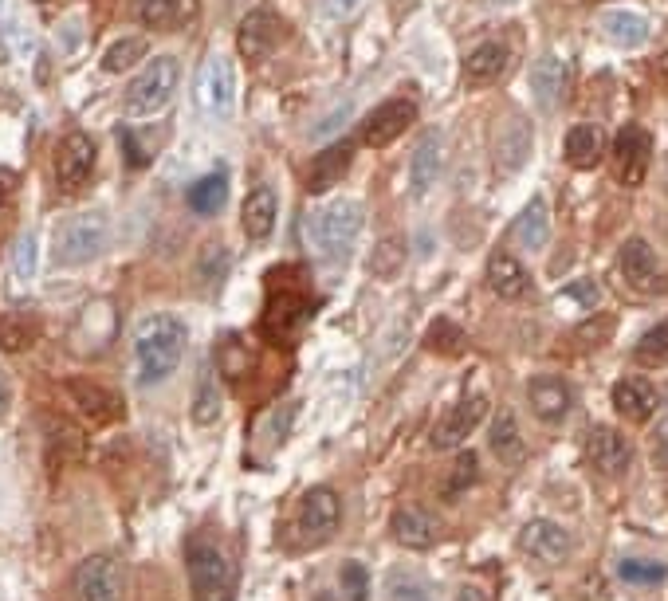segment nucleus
Returning <instances> with one entry per match:
<instances>
[{"instance_id":"4be33fe9","label":"nucleus","mask_w":668,"mask_h":601,"mask_svg":"<svg viewBox=\"0 0 668 601\" xmlns=\"http://www.w3.org/2000/svg\"><path fill=\"white\" fill-rule=\"evenodd\" d=\"M507 63H511V48L500 44V40H484V44H476L468 59H464V79L472 83V87H484V83H496L503 71H507Z\"/></svg>"},{"instance_id":"58836bf2","label":"nucleus","mask_w":668,"mask_h":601,"mask_svg":"<svg viewBox=\"0 0 668 601\" xmlns=\"http://www.w3.org/2000/svg\"><path fill=\"white\" fill-rule=\"evenodd\" d=\"M386 594L390 601H433V590L425 586V578L405 574V570H393L386 578Z\"/></svg>"},{"instance_id":"393cba45","label":"nucleus","mask_w":668,"mask_h":601,"mask_svg":"<svg viewBox=\"0 0 668 601\" xmlns=\"http://www.w3.org/2000/svg\"><path fill=\"white\" fill-rule=\"evenodd\" d=\"M197 12L193 0H134V16L138 24L154 28V32H173L185 28V20Z\"/></svg>"},{"instance_id":"cd10ccee","label":"nucleus","mask_w":668,"mask_h":601,"mask_svg":"<svg viewBox=\"0 0 668 601\" xmlns=\"http://www.w3.org/2000/svg\"><path fill=\"white\" fill-rule=\"evenodd\" d=\"M562 154H566V165H574V169H594L606 154V134L598 126H570Z\"/></svg>"},{"instance_id":"1a4fd4ad","label":"nucleus","mask_w":668,"mask_h":601,"mask_svg":"<svg viewBox=\"0 0 668 601\" xmlns=\"http://www.w3.org/2000/svg\"><path fill=\"white\" fill-rule=\"evenodd\" d=\"M197 99L213 118H232L236 110V67L228 55H209L197 75Z\"/></svg>"},{"instance_id":"9d476101","label":"nucleus","mask_w":668,"mask_h":601,"mask_svg":"<svg viewBox=\"0 0 668 601\" xmlns=\"http://www.w3.org/2000/svg\"><path fill=\"white\" fill-rule=\"evenodd\" d=\"M283 40H287V24H283V16H279L276 8H268V4L252 8L240 20V32H236V48H240V55H248V59L276 55Z\"/></svg>"},{"instance_id":"6ab92c4d","label":"nucleus","mask_w":668,"mask_h":601,"mask_svg":"<svg viewBox=\"0 0 668 601\" xmlns=\"http://www.w3.org/2000/svg\"><path fill=\"white\" fill-rule=\"evenodd\" d=\"M570 535L558 527V523H551V519H535V523H527L523 527V535H519V550L523 554H531V558H539V562H562L566 554H570Z\"/></svg>"},{"instance_id":"f257e3e1","label":"nucleus","mask_w":668,"mask_h":601,"mask_svg":"<svg viewBox=\"0 0 668 601\" xmlns=\"http://www.w3.org/2000/svg\"><path fill=\"white\" fill-rule=\"evenodd\" d=\"M189 346V330L177 315H146L134 327V366H138V385H158L181 366Z\"/></svg>"},{"instance_id":"a211bd4d","label":"nucleus","mask_w":668,"mask_h":601,"mask_svg":"<svg viewBox=\"0 0 668 601\" xmlns=\"http://www.w3.org/2000/svg\"><path fill=\"white\" fill-rule=\"evenodd\" d=\"M441 158H445V134H441L437 126H429V130L417 138L413 158H409V185H413L417 197H425V193L433 189V181H437V173H441Z\"/></svg>"},{"instance_id":"37998d69","label":"nucleus","mask_w":668,"mask_h":601,"mask_svg":"<svg viewBox=\"0 0 668 601\" xmlns=\"http://www.w3.org/2000/svg\"><path fill=\"white\" fill-rule=\"evenodd\" d=\"M342 590H346V601H370V574L362 562L342 566Z\"/></svg>"},{"instance_id":"9b49d317","label":"nucleus","mask_w":668,"mask_h":601,"mask_svg":"<svg viewBox=\"0 0 668 601\" xmlns=\"http://www.w3.org/2000/svg\"><path fill=\"white\" fill-rule=\"evenodd\" d=\"M653 162V138L645 126H621L617 138H613V169H617V181L637 189L649 173Z\"/></svg>"},{"instance_id":"4c0bfd02","label":"nucleus","mask_w":668,"mask_h":601,"mask_svg":"<svg viewBox=\"0 0 668 601\" xmlns=\"http://www.w3.org/2000/svg\"><path fill=\"white\" fill-rule=\"evenodd\" d=\"M142 55H146V40H142V36H126V40H114L111 48L103 52V71L118 75V71L134 67V63L142 59Z\"/></svg>"},{"instance_id":"2eb2a0df","label":"nucleus","mask_w":668,"mask_h":601,"mask_svg":"<svg viewBox=\"0 0 668 601\" xmlns=\"http://www.w3.org/2000/svg\"><path fill=\"white\" fill-rule=\"evenodd\" d=\"M621 275H625L629 287H637V291H645V295L665 291V272H661V264H657V252H653L641 236L625 240V248H621Z\"/></svg>"},{"instance_id":"c9c22d12","label":"nucleus","mask_w":668,"mask_h":601,"mask_svg":"<svg viewBox=\"0 0 668 601\" xmlns=\"http://www.w3.org/2000/svg\"><path fill=\"white\" fill-rule=\"evenodd\" d=\"M8 268L16 283H32L36 268H40V236L36 232H20L12 240V252H8Z\"/></svg>"},{"instance_id":"7c9ffc66","label":"nucleus","mask_w":668,"mask_h":601,"mask_svg":"<svg viewBox=\"0 0 668 601\" xmlns=\"http://www.w3.org/2000/svg\"><path fill=\"white\" fill-rule=\"evenodd\" d=\"M488 444H492V452L500 456V464H507V468H515V464L527 460V444H523V437H519V421H515L511 409H503L500 417L492 421Z\"/></svg>"},{"instance_id":"7ed1b4c3","label":"nucleus","mask_w":668,"mask_h":601,"mask_svg":"<svg viewBox=\"0 0 668 601\" xmlns=\"http://www.w3.org/2000/svg\"><path fill=\"white\" fill-rule=\"evenodd\" d=\"M111 244V217L91 209V213H75L56 228V240H52V260L59 268H79V264H91L107 252Z\"/></svg>"},{"instance_id":"f8f14e48","label":"nucleus","mask_w":668,"mask_h":601,"mask_svg":"<svg viewBox=\"0 0 668 601\" xmlns=\"http://www.w3.org/2000/svg\"><path fill=\"white\" fill-rule=\"evenodd\" d=\"M484 413H488V397H484V393H468V397H460L445 417L437 421L433 444H437V448H456V444H464V440L476 433V425L484 421Z\"/></svg>"},{"instance_id":"864d4df0","label":"nucleus","mask_w":668,"mask_h":601,"mask_svg":"<svg viewBox=\"0 0 668 601\" xmlns=\"http://www.w3.org/2000/svg\"><path fill=\"white\" fill-rule=\"evenodd\" d=\"M8 193H12V177H8L4 169H0V205L8 201Z\"/></svg>"},{"instance_id":"c03bdc74","label":"nucleus","mask_w":668,"mask_h":601,"mask_svg":"<svg viewBox=\"0 0 668 601\" xmlns=\"http://www.w3.org/2000/svg\"><path fill=\"white\" fill-rule=\"evenodd\" d=\"M32 330L20 327L16 319H0V350H24L32 338H28Z\"/></svg>"},{"instance_id":"09e8293b","label":"nucleus","mask_w":668,"mask_h":601,"mask_svg":"<svg viewBox=\"0 0 668 601\" xmlns=\"http://www.w3.org/2000/svg\"><path fill=\"white\" fill-rule=\"evenodd\" d=\"M362 0H327V16H334V20H342V16H350L354 8H358Z\"/></svg>"},{"instance_id":"f704fd0d","label":"nucleus","mask_w":668,"mask_h":601,"mask_svg":"<svg viewBox=\"0 0 668 601\" xmlns=\"http://www.w3.org/2000/svg\"><path fill=\"white\" fill-rule=\"evenodd\" d=\"M224 409V397H221V385H217V374L213 366L201 370L197 378V389H193V425H213L221 417Z\"/></svg>"},{"instance_id":"20e7f679","label":"nucleus","mask_w":668,"mask_h":601,"mask_svg":"<svg viewBox=\"0 0 668 601\" xmlns=\"http://www.w3.org/2000/svg\"><path fill=\"white\" fill-rule=\"evenodd\" d=\"M236 590V566L217 543H193L189 547V594L193 601H232Z\"/></svg>"},{"instance_id":"4d7b16f0","label":"nucleus","mask_w":668,"mask_h":601,"mask_svg":"<svg viewBox=\"0 0 668 601\" xmlns=\"http://www.w3.org/2000/svg\"><path fill=\"white\" fill-rule=\"evenodd\" d=\"M0 59H4V44H0Z\"/></svg>"},{"instance_id":"2f4dec72","label":"nucleus","mask_w":668,"mask_h":601,"mask_svg":"<svg viewBox=\"0 0 668 601\" xmlns=\"http://www.w3.org/2000/svg\"><path fill=\"white\" fill-rule=\"evenodd\" d=\"M602 32L621 48H637V44L649 40V20L641 12H633V8H610L602 16Z\"/></svg>"},{"instance_id":"473e14b6","label":"nucleus","mask_w":668,"mask_h":601,"mask_svg":"<svg viewBox=\"0 0 668 601\" xmlns=\"http://www.w3.org/2000/svg\"><path fill=\"white\" fill-rule=\"evenodd\" d=\"M244 232L252 236V240H268L272 236V228H276V193L272 189H256L248 201H244Z\"/></svg>"},{"instance_id":"6e6d98bb","label":"nucleus","mask_w":668,"mask_h":601,"mask_svg":"<svg viewBox=\"0 0 668 601\" xmlns=\"http://www.w3.org/2000/svg\"><path fill=\"white\" fill-rule=\"evenodd\" d=\"M665 189H668V158H665Z\"/></svg>"},{"instance_id":"c756f323","label":"nucleus","mask_w":668,"mask_h":601,"mask_svg":"<svg viewBox=\"0 0 668 601\" xmlns=\"http://www.w3.org/2000/svg\"><path fill=\"white\" fill-rule=\"evenodd\" d=\"M511 236H515V244L527 248V252L547 248V240H551V213H547V201H543V197H535V201L519 213Z\"/></svg>"},{"instance_id":"603ef678","label":"nucleus","mask_w":668,"mask_h":601,"mask_svg":"<svg viewBox=\"0 0 668 601\" xmlns=\"http://www.w3.org/2000/svg\"><path fill=\"white\" fill-rule=\"evenodd\" d=\"M8 401H12V393H8V382H4V374H0V417L8 413Z\"/></svg>"},{"instance_id":"6e6552de","label":"nucleus","mask_w":668,"mask_h":601,"mask_svg":"<svg viewBox=\"0 0 668 601\" xmlns=\"http://www.w3.org/2000/svg\"><path fill=\"white\" fill-rule=\"evenodd\" d=\"M342 523V503L331 488H311V492L299 499V515H295V527H299V539L303 547H315V543H327Z\"/></svg>"},{"instance_id":"3c124183","label":"nucleus","mask_w":668,"mask_h":601,"mask_svg":"<svg viewBox=\"0 0 668 601\" xmlns=\"http://www.w3.org/2000/svg\"><path fill=\"white\" fill-rule=\"evenodd\" d=\"M456 601H488V594L476 590V586H460V590H456Z\"/></svg>"},{"instance_id":"bb28decb","label":"nucleus","mask_w":668,"mask_h":601,"mask_svg":"<svg viewBox=\"0 0 668 601\" xmlns=\"http://www.w3.org/2000/svg\"><path fill=\"white\" fill-rule=\"evenodd\" d=\"M527 397H531L535 417L547 421V425H555V421H562L570 413V389H566L562 378H535L527 385Z\"/></svg>"},{"instance_id":"a878e982","label":"nucleus","mask_w":668,"mask_h":601,"mask_svg":"<svg viewBox=\"0 0 668 601\" xmlns=\"http://www.w3.org/2000/svg\"><path fill=\"white\" fill-rule=\"evenodd\" d=\"M488 287L500 299H523L531 291V275H527V268L511 252H492V260H488Z\"/></svg>"},{"instance_id":"a18cd8bd","label":"nucleus","mask_w":668,"mask_h":601,"mask_svg":"<svg viewBox=\"0 0 668 601\" xmlns=\"http://www.w3.org/2000/svg\"><path fill=\"white\" fill-rule=\"evenodd\" d=\"M562 299L582 303V307H598V287H594V279H578V283L562 287Z\"/></svg>"},{"instance_id":"0eeeda50","label":"nucleus","mask_w":668,"mask_h":601,"mask_svg":"<svg viewBox=\"0 0 668 601\" xmlns=\"http://www.w3.org/2000/svg\"><path fill=\"white\" fill-rule=\"evenodd\" d=\"M311 311H315V303H311L307 291H299V287L272 291L268 295V311H264V338L272 346H287L299 334V327L311 319Z\"/></svg>"},{"instance_id":"f03ea898","label":"nucleus","mask_w":668,"mask_h":601,"mask_svg":"<svg viewBox=\"0 0 668 601\" xmlns=\"http://www.w3.org/2000/svg\"><path fill=\"white\" fill-rule=\"evenodd\" d=\"M362 224H366L362 201H331V205H323L319 213L307 217V244L319 260L338 264V260L350 256Z\"/></svg>"},{"instance_id":"a19ab883","label":"nucleus","mask_w":668,"mask_h":601,"mask_svg":"<svg viewBox=\"0 0 668 601\" xmlns=\"http://www.w3.org/2000/svg\"><path fill=\"white\" fill-rule=\"evenodd\" d=\"M476 476H480V460L472 456V452H464L456 464H452V476L445 480V495L448 499H456V495H464L472 484H476Z\"/></svg>"},{"instance_id":"dca6fc26","label":"nucleus","mask_w":668,"mask_h":601,"mask_svg":"<svg viewBox=\"0 0 668 601\" xmlns=\"http://www.w3.org/2000/svg\"><path fill=\"white\" fill-rule=\"evenodd\" d=\"M390 535L405 550H433L441 543V523L425 507H397L390 519Z\"/></svg>"},{"instance_id":"5701e85b","label":"nucleus","mask_w":668,"mask_h":601,"mask_svg":"<svg viewBox=\"0 0 668 601\" xmlns=\"http://www.w3.org/2000/svg\"><path fill=\"white\" fill-rule=\"evenodd\" d=\"M350 162H354V142H334L327 150H319V158H315L311 173H307V189H311V193L334 189V185L346 177Z\"/></svg>"},{"instance_id":"aec40b11","label":"nucleus","mask_w":668,"mask_h":601,"mask_svg":"<svg viewBox=\"0 0 668 601\" xmlns=\"http://www.w3.org/2000/svg\"><path fill=\"white\" fill-rule=\"evenodd\" d=\"M527 158H531V126H527V118L507 114L496 130V169L515 173Z\"/></svg>"},{"instance_id":"72a5a7b5","label":"nucleus","mask_w":668,"mask_h":601,"mask_svg":"<svg viewBox=\"0 0 668 601\" xmlns=\"http://www.w3.org/2000/svg\"><path fill=\"white\" fill-rule=\"evenodd\" d=\"M228 201V177L224 173H205L201 181H193L189 189V209L197 217H217Z\"/></svg>"},{"instance_id":"b1692460","label":"nucleus","mask_w":668,"mask_h":601,"mask_svg":"<svg viewBox=\"0 0 668 601\" xmlns=\"http://www.w3.org/2000/svg\"><path fill=\"white\" fill-rule=\"evenodd\" d=\"M566 79H570V71L562 63V55H539V63L531 67V91H535L539 110L558 107V99L566 91Z\"/></svg>"},{"instance_id":"de8ad7c7","label":"nucleus","mask_w":668,"mask_h":601,"mask_svg":"<svg viewBox=\"0 0 668 601\" xmlns=\"http://www.w3.org/2000/svg\"><path fill=\"white\" fill-rule=\"evenodd\" d=\"M122 142H126V162L134 165V169H138V165H146V162H150V154H146V150H142V146H138V138H134V134H130V130H126V134H122Z\"/></svg>"},{"instance_id":"79ce46f5","label":"nucleus","mask_w":668,"mask_h":601,"mask_svg":"<svg viewBox=\"0 0 668 601\" xmlns=\"http://www.w3.org/2000/svg\"><path fill=\"white\" fill-rule=\"evenodd\" d=\"M425 342H429V350H437V354H460L464 350V330L456 327V323H448V319H437L429 334H425Z\"/></svg>"},{"instance_id":"49530a36","label":"nucleus","mask_w":668,"mask_h":601,"mask_svg":"<svg viewBox=\"0 0 668 601\" xmlns=\"http://www.w3.org/2000/svg\"><path fill=\"white\" fill-rule=\"evenodd\" d=\"M649 452H653V464H657V468H668V417L657 421L653 440H649Z\"/></svg>"},{"instance_id":"39448f33","label":"nucleus","mask_w":668,"mask_h":601,"mask_svg":"<svg viewBox=\"0 0 668 601\" xmlns=\"http://www.w3.org/2000/svg\"><path fill=\"white\" fill-rule=\"evenodd\" d=\"M177 59L173 55H154L146 63V71L126 87V114L130 118H154L158 110L169 107L173 91H177Z\"/></svg>"},{"instance_id":"8fccbe9b","label":"nucleus","mask_w":668,"mask_h":601,"mask_svg":"<svg viewBox=\"0 0 668 601\" xmlns=\"http://www.w3.org/2000/svg\"><path fill=\"white\" fill-rule=\"evenodd\" d=\"M346 114H350V107H338V110L331 114V118H327L323 126H315L311 134H327V130H334V126H342V118H346Z\"/></svg>"},{"instance_id":"5fc2aeb1","label":"nucleus","mask_w":668,"mask_h":601,"mask_svg":"<svg viewBox=\"0 0 668 601\" xmlns=\"http://www.w3.org/2000/svg\"><path fill=\"white\" fill-rule=\"evenodd\" d=\"M315 601H334V598H331V594H319V598H315Z\"/></svg>"},{"instance_id":"4468645a","label":"nucleus","mask_w":668,"mask_h":601,"mask_svg":"<svg viewBox=\"0 0 668 601\" xmlns=\"http://www.w3.org/2000/svg\"><path fill=\"white\" fill-rule=\"evenodd\" d=\"M413 118H417V107L409 99H390V103L374 107L362 118V142L382 150V146H390L393 138H401L409 130Z\"/></svg>"},{"instance_id":"423d86ee","label":"nucleus","mask_w":668,"mask_h":601,"mask_svg":"<svg viewBox=\"0 0 668 601\" xmlns=\"http://www.w3.org/2000/svg\"><path fill=\"white\" fill-rule=\"evenodd\" d=\"M75 594L79 601H126V562L111 550L83 558L75 570Z\"/></svg>"},{"instance_id":"ea45409f","label":"nucleus","mask_w":668,"mask_h":601,"mask_svg":"<svg viewBox=\"0 0 668 601\" xmlns=\"http://www.w3.org/2000/svg\"><path fill=\"white\" fill-rule=\"evenodd\" d=\"M633 358H637V366H665L668 358V323L661 327H653L637 346H633Z\"/></svg>"},{"instance_id":"c85d7f7f","label":"nucleus","mask_w":668,"mask_h":601,"mask_svg":"<svg viewBox=\"0 0 668 601\" xmlns=\"http://www.w3.org/2000/svg\"><path fill=\"white\" fill-rule=\"evenodd\" d=\"M71 397H75V409H79L87 421H95V425H111L114 417L122 413L118 397H114L111 389H103V385H95V382H71Z\"/></svg>"},{"instance_id":"e433bc0d","label":"nucleus","mask_w":668,"mask_h":601,"mask_svg":"<svg viewBox=\"0 0 668 601\" xmlns=\"http://www.w3.org/2000/svg\"><path fill=\"white\" fill-rule=\"evenodd\" d=\"M617 578L629 586H661L668 578V566L657 558H621L617 562Z\"/></svg>"},{"instance_id":"f3484780","label":"nucleus","mask_w":668,"mask_h":601,"mask_svg":"<svg viewBox=\"0 0 668 601\" xmlns=\"http://www.w3.org/2000/svg\"><path fill=\"white\" fill-rule=\"evenodd\" d=\"M586 460H590L602 476H621V472L629 468V460H633V448H629V440L621 437L617 429L594 425L590 437H586Z\"/></svg>"},{"instance_id":"ddd939ff","label":"nucleus","mask_w":668,"mask_h":601,"mask_svg":"<svg viewBox=\"0 0 668 601\" xmlns=\"http://www.w3.org/2000/svg\"><path fill=\"white\" fill-rule=\"evenodd\" d=\"M95 158H99V150H95V138L91 134H67L63 142H59L56 150V181L59 189H79L87 177H91V169H95Z\"/></svg>"},{"instance_id":"412c9836","label":"nucleus","mask_w":668,"mask_h":601,"mask_svg":"<svg viewBox=\"0 0 668 601\" xmlns=\"http://www.w3.org/2000/svg\"><path fill=\"white\" fill-rule=\"evenodd\" d=\"M657 405H661V393L653 389V382H645V378H621V382L613 385V409H617L625 421H633V425L649 421V417L657 413Z\"/></svg>"}]
</instances>
